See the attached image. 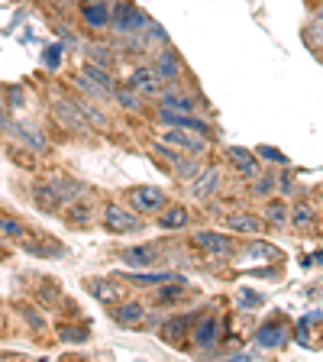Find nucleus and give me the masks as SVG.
<instances>
[{
    "mask_svg": "<svg viewBox=\"0 0 323 362\" xmlns=\"http://www.w3.org/2000/svg\"><path fill=\"white\" fill-rule=\"evenodd\" d=\"M42 65L52 68V71L61 65V45H59V42H52V45H49V49L42 52Z\"/></svg>",
    "mask_w": 323,
    "mask_h": 362,
    "instance_id": "nucleus-31",
    "label": "nucleus"
},
{
    "mask_svg": "<svg viewBox=\"0 0 323 362\" xmlns=\"http://www.w3.org/2000/svg\"><path fill=\"white\" fill-rule=\"evenodd\" d=\"M158 110H172V113H197V98L178 90V84H165V90L155 98Z\"/></svg>",
    "mask_w": 323,
    "mask_h": 362,
    "instance_id": "nucleus-9",
    "label": "nucleus"
},
{
    "mask_svg": "<svg viewBox=\"0 0 323 362\" xmlns=\"http://www.w3.org/2000/svg\"><path fill=\"white\" fill-rule=\"evenodd\" d=\"M0 127H10V113H7V104H0Z\"/></svg>",
    "mask_w": 323,
    "mask_h": 362,
    "instance_id": "nucleus-37",
    "label": "nucleus"
},
{
    "mask_svg": "<svg viewBox=\"0 0 323 362\" xmlns=\"http://www.w3.org/2000/svg\"><path fill=\"white\" fill-rule=\"evenodd\" d=\"M226 162L233 165V172L240 175V178L252 181L262 175V168H259V156H252L249 149H240V146H233V149H226Z\"/></svg>",
    "mask_w": 323,
    "mask_h": 362,
    "instance_id": "nucleus-15",
    "label": "nucleus"
},
{
    "mask_svg": "<svg viewBox=\"0 0 323 362\" xmlns=\"http://www.w3.org/2000/svg\"><path fill=\"white\" fill-rule=\"evenodd\" d=\"M84 75L94 78V81L100 84V88L107 90V94H113V88H117V78H113V68H104L98 65V62H88L84 59Z\"/></svg>",
    "mask_w": 323,
    "mask_h": 362,
    "instance_id": "nucleus-25",
    "label": "nucleus"
},
{
    "mask_svg": "<svg viewBox=\"0 0 323 362\" xmlns=\"http://www.w3.org/2000/svg\"><path fill=\"white\" fill-rule=\"evenodd\" d=\"M149 68L158 75L162 84H181V78H184V62H181V55L175 52L172 45H162L158 52H152Z\"/></svg>",
    "mask_w": 323,
    "mask_h": 362,
    "instance_id": "nucleus-6",
    "label": "nucleus"
},
{
    "mask_svg": "<svg viewBox=\"0 0 323 362\" xmlns=\"http://www.w3.org/2000/svg\"><path fill=\"white\" fill-rule=\"evenodd\" d=\"M52 117L59 127H65L68 133H90L88 120H84L81 107L75 104V98H55L52 100Z\"/></svg>",
    "mask_w": 323,
    "mask_h": 362,
    "instance_id": "nucleus-7",
    "label": "nucleus"
},
{
    "mask_svg": "<svg viewBox=\"0 0 323 362\" xmlns=\"http://www.w3.org/2000/svg\"><path fill=\"white\" fill-rule=\"evenodd\" d=\"M275 191H278V181L271 178V175H259V178H252V194L256 197H271L275 194Z\"/></svg>",
    "mask_w": 323,
    "mask_h": 362,
    "instance_id": "nucleus-29",
    "label": "nucleus"
},
{
    "mask_svg": "<svg viewBox=\"0 0 323 362\" xmlns=\"http://www.w3.org/2000/svg\"><path fill=\"white\" fill-rule=\"evenodd\" d=\"M0 236L4 240H13V243H23L30 236V226L20 223L16 217H7V214H0Z\"/></svg>",
    "mask_w": 323,
    "mask_h": 362,
    "instance_id": "nucleus-27",
    "label": "nucleus"
},
{
    "mask_svg": "<svg viewBox=\"0 0 323 362\" xmlns=\"http://www.w3.org/2000/svg\"><path fill=\"white\" fill-rule=\"evenodd\" d=\"M162 143L175 146V149H181L184 156H194V158H204L207 152H211V143H207V136L197 133V129H184V127H172V129H165Z\"/></svg>",
    "mask_w": 323,
    "mask_h": 362,
    "instance_id": "nucleus-5",
    "label": "nucleus"
},
{
    "mask_svg": "<svg viewBox=\"0 0 323 362\" xmlns=\"http://www.w3.org/2000/svg\"><path fill=\"white\" fill-rule=\"evenodd\" d=\"M158 259H162V246L155 243H146V246H129L120 252V262L129 269H155Z\"/></svg>",
    "mask_w": 323,
    "mask_h": 362,
    "instance_id": "nucleus-11",
    "label": "nucleus"
},
{
    "mask_svg": "<svg viewBox=\"0 0 323 362\" xmlns=\"http://www.w3.org/2000/svg\"><path fill=\"white\" fill-rule=\"evenodd\" d=\"M33 204L45 214H61L65 211V201H61L59 188H55L49 178H39L36 185H33Z\"/></svg>",
    "mask_w": 323,
    "mask_h": 362,
    "instance_id": "nucleus-12",
    "label": "nucleus"
},
{
    "mask_svg": "<svg viewBox=\"0 0 323 362\" xmlns=\"http://www.w3.org/2000/svg\"><path fill=\"white\" fill-rule=\"evenodd\" d=\"M129 88H136L143 98H158V94L165 90V84L158 81V75L149 65H139V68H133V75H129Z\"/></svg>",
    "mask_w": 323,
    "mask_h": 362,
    "instance_id": "nucleus-18",
    "label": "nucleus"
},
{
    "mask_svg": "<svg viewBox=\"0 0 323 362\" xmlns=\"http://www.w3.org/2000/svg\"><path fill=\"white\" fill-rule=\"evenodd\" d=\"M220 339V320L217 317H201V320H194V327H191V343H194L197 349H213Z\"/></svg>",
    "mask_w": 323,
    "mask_h": 362,
    "instance_id": "nucleus-16",
    "label": "nucleus"
},
{
    "mask_svg": "<svg viewBox=\"0 0 323 362\" xmlns=\"http://www.w3.org/2000/svg\"><path fill=\"white\" fill-rule=\"evenodd\" d=\"M127 204L136 214H143V217H155L168 204V194L162 188H155V185H133L127 191Z\"/></svg>",
    "mask_w": 323,
    "mask_h": 362,
    "instance_id": "nucleus-3",
    "label": "nucleus"
},
{
    "mask_svg": "<svg viewBox=\"0 0 323 362\" xmlns=\"http://www.w3.org/2000/svg\"><path fill=\"white\" fill-rule=\"evenodd\" d=\"M59 333L65 343H84V339H88V330H84V327H59Z\"/></svg>",
    "mask_w": 323,
    "mask_h": 362,
    "instance_id": "nucleus-32",
    "label": "nucleus"
},
{
    "mask_svg": "<svg viewBox=\"0 0 323 362\" xmlns=\"http://www.w3.org/2000/svg\"><path fill=\"white\" fill-rule=\"evenodd\" d=\"M155 226L165 230V233H178V230H188L191 226V211L184 204H172L168 201L162 211L155 214Z\"/></svg>",
    "mask_w": 323,
    "mask_h": 362,
    "instance_id": "nucleus-10",
    "label": "nucleus"
},
{
    "mask_svg": "<svg viewBox=\"0 0 323 362\" xmlns=\"http://www.w3.org/2000/svg\"><path fill=\"white\" fill-rule=\"evenodd\" d=\"M88 291L94 294L104 308H113V304L123 298V288L117 285V281H110V279H88Z\"/></svg>",
    "mask_w": 323,
    "mask_h": 362,
    "instance_id": "nucleus-21",
    "label": "nucleus"
},
{
    "mask_svg": "<svg viewBox=\"0 0 323 362\" xmlns=\"http://www.w3.org/2000/svg\"><path fill=\"white\" fill-rule=\"evenodd\" d=\"M78 16H81V23L90 33H107L113 20V4H107V0H81Z\"/></svg>",
    "mask_w": 323,
    "mask_h": 362,
    "instance_id": "nucleus-8",
    "label": "nucleus"
},
{
    "mask_svg": "<svg viewBox=\"0 0 323 362\" xmlns=\"http://www.w3.org/2000/svg\"><path fill=\"white\" fill-rule=\"evenodd\" d=\"M317 223V211L310 201H294L291 204V214H288V226L294 233H310Z\"/></svg>",
    "mask_w": 323,
    "mask_h": 362,
    "instance_id": "nucleus-19",
    "label": "nucleus"
},
{
    "mask_svg": "<svg viewBox=\"0 0 323 362\" xmlns=\"http://www.w3.org/2000/svg\"><path fill=\"white\" fill-rule=\"evenodd\" d=\"M288 214H291V207H288L285 201H278V197H265V207H262V220L269 226H278V230H285L288 223Z\"/></svg>",
    "mask_w": 323,
    "mask_h": 362,
    "instance_id": "nucleus-22",
    "label": "nucleus"
},
{
    "mask_svg": "<svg viewBox=\"0 0 323 362\" xmlns=\"http://www.w3.org/2000/svg\"><path fill=\"white\" fill-rule=\"evenodd\" d=\"M146 26H149V16L136 7V4H129V0H117V4H113V20H110L113 36L127 39V36H133V33H143Z\"/></svg>",
    "mask_w": 323,
    "mask_h": 362,
    "instance_id": "nucleus-2",
    "label": "nucleus"
},
{
    "mask_svg": "<svg viewBox=\"0 0 323 362\" xmlns=\"http://www.w3.org/2000/svg\"><path fill=\"white\" fill-rule=\"evenodd\" d=\"M220 185H223V172H220L217 165H207L191 178V194H194L197 201H207V197H213L220 191Z\"/></svg>",
    "mask_w": 323,
    "mask_h": 362,
    "instance_id": "nucleus-13",
    "label": "nucleus"
},
{
    "mask_svg": "<svg viewBox=\"0 0 323 362\" xmlns=\"http://www.w3.org/2000/svg\"><path fill=\"white\" fill-rule=\"evenodd\" d=\"M65 220L68 223H78V226H88L90 220H94V204H88V201H71L65 207Z\"/></svg>",
    "mask_w": 323,
    "mask_h": 362,
    "instance_id": "nucleus-26",
    "label": "nucleus"
},
{
    "mask_svg": "<svg viewBox=\"0 0 323 362\" xmlns=\"http://www.w3.org/2000/svg\"><path fill=\"white\" fill-rule=\"evenodd\" d=\"M110 100L120 107V110H129V113L143 110V94H139L136 88H120V84H117V88H113V94H110Z\"/></svg>",
    "mask_w": 323,
    "mask_h": 362,
    "instance_id": "nucleus-24",
    "label": "nucleus"
},
{
    "mask_svg": "<svg viewBox=\"0 0 323 362\" xmlns=\"http://www.w3.org/2000/svg\"><path fill=\"white\" fill-rule=\"evenodd\" d=\"M275 330H278V324H269V327H262V337H259V343H265V346H278V343H281V337H278V333H275Z\"/></svg>",
    "mask_w": 323,
    "mask_h": 362,
    "instance_id": "nucleus-35",
    "label": "nucleus"
},
{
    "mask_svg": "<svg viewBox=\"0 0 323 362\" xmlns=\"http://www.w3.org/2000/svg\"><path fill=\"white\" fill-rule=\"evenodd\" d=\"M84 52H88V62H98V65H104V68H113V49L107 42H90Z\"/></svg>",
    "mask_w": 323,
    "mask_h": 362,
    "instance_id": "nucleus-28",
    "label": "nucleus"
},
{
    "mask_svg": "<svg viewBox=\"0 0 323 362\" xmlns=\"http://www.w3.org/2000/svg\"><path fill=\"white\" fill-rule=\"evenodd\" d=\"M113 320L120 327H139L149 320V308H146L143 301H117L113 304Z\"/></svg>",
    "mask_w": 323,
    "mask_h": 362,
    "instance_id": "nucleus-17",
    "label": "nucleus"
},
{
    "mask_svg": "<svg viewBox=\"0 0 323 362\" xmlns=\"http://www.w3.org/2000/svg\"><path fill=\"white\" fill-rule=\"evenodd\" d=\"M7 129L16 136V139H20L23 146H26V152H45V149H49V139H45V136L39 133L33 123H10Z\"/></svg>",
    "mask_w": 323,
    "mask_h": 362,
    "instance_id": "nucleus-20",
    "label": "nucleus"
},
{
    "mask_svg": "<svg viewBox=\"0 0 323 362\" xmlns=\"http://www.w3.org/2000/svg\"><path fill=\"white\" fill-rule=\"evenodd\" d=\"M75 104L81 107V113H84V120H88V127L90 129H110V117H107L104 110H100L94 100H88V98H75Z\"/></svg>",
    "mask_w": 323,
    "mask_h": 362,
    "instance_id": "nucleus-23",
    "label": "nucleus"
},
{
    "mask_svg": "<svg viewBox=\"0 0 323 362\" xmlns=\"http://www.w3.org/2000/svg\"><path fill=\"white\" fill-rule=\"evenodd\" d=\"M256 152L262 158H269V162H278V165L285 162V156H278V149H269V146H262V149H256Z\"/></svg>",
    "mask_w": 323,
    "mask_h": 362,
    "instance_id": "nucleus-36",
    "label": "nucleus"
},
{
    "mask_svg": "<svg viewBox=\"0 0 323 362\" xmlns=\"http://www.w3.org/2000/svg\"><path fill=\"white\" fill-rule=\"evenodd\" d=\"M23 320H26V324L33 327V330H39V333H45V327H49V324H45V320H42V317H39L33 308H23Z\"/></svg>",
    "mask_w": 323,
    "mask_h": 362,
    "instance_id": "nucleus-33",
    "label": "nucleus"
},
{
    "mask_svg": "<svg viewBox=\"0 0 323 362\" xmlns=\"http://www.w3.org/2000/svg\"><path fill=\"white\" fill-rule=\"evenodd\" d=\"M75 88L84 90V94H90V98H107V100H110V94H107V90L100 88L94 78H88V75H78V78H75Z\"/></svg>",
    "mask_w": 323,
    "mask_h": 362,
    "instance_id": "nucleus-30",
    "label": "nucleus"
},
{
    "mask_svg": "<svg viewBox=\"0 0 323 362\" xmlns=\"http://www.w3.org/2000/svg\"><path fill=\"white\" fill-rule=\"evenodd\" d=\"M55 7H78V4H81V0H52Z\"/></svg>",
    "mask_w": 323,
    "mask_h": 362,
    "instance_id": "nucleus-38",
    "label": "nucleus"
},
{
    "mask_svg": "<svg viewBox=\"0 0 323 362\" xmlns=\"http://www.w3.org/2000/svg\"><path fill=\"white\" fill-rule=\"evenodd\" d=\"M100 226H104L107 233H113V236H133V233H139V230L146 226V217L143 214H136L129 204L107 201L104 211H100Z\"/></svg>",
    "mask_w": 323,
    "mask_h": 362,
    "instance_id": "nucleus-1",
    "label": "nucleus"
},
{
    "mask_svg": "<svg viewBox=\"0 0 323 362\" xmlns=\"http://www.w3.org/2000/svg\"><path fill=\"white\" fill-rule=\"evenodd\" d=\"M265 220L259 214H249V211H233L226 214V230H233L240 236H262L265 233Z\"/></svg>",
    "mask_w": 323,
    "mask_h": 362,
    "instance_id": "nucleus-14",
    "label": "nucleus"
},
{
    "mask_svg": "<svg viewBox=\"0 0 323 362\" xmlns=\"http://www.w3.org/2000/svg\"><path fill=\"white\" fill-rule=\"evenodd\" d=\"M249 252H252V256H262V259H278L281 252L275 246H265V243H252V246H249Z\"/></svg>",
    "mask_w": 323,
    "mask_h": 362,
    "instance_id": "nucleus-34",
    "label": "nucleus"
},
{
    "mask_svg": "<svg viewBox=\"0 0 323 362\" xmlns=\"http://www.w3.org/2000/svg\"><path fill=\"white\" fill-rule=\"evenodd\" d=\"M191 243L201 249L204 256H211V259L236 256V240L233 236H226V233H220V230H194V233H191Z\"/></svg>",
    "mask_w": 323,
    "mask_h": 362,
    "instance_id": "nucleus-4",
    "label": "nucleus"
}]
</instances>
